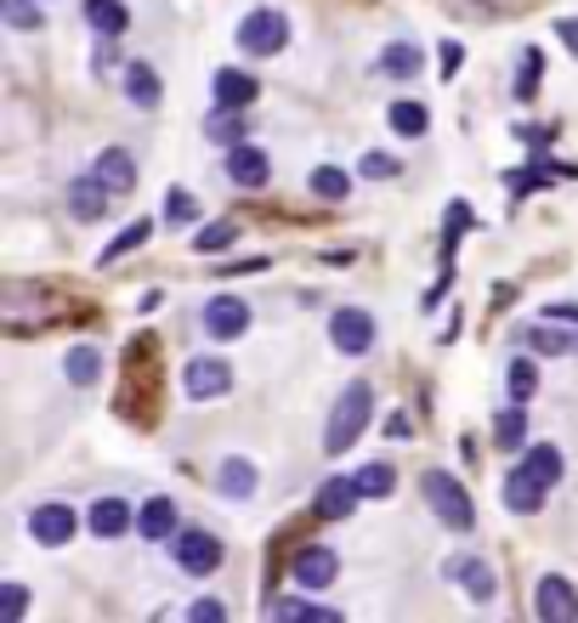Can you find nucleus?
Instances as JSON below:
<instances>
[{"mask_svg":"<svg viewBox=\"0 0 578 623\" xmlns=\"http://www.w3.org/2000/svg\"><path fill=\"white\" fill-rule=\"evenodd\" d=\"M460 63H465V46L460 40H442V74H448V80L460 74Z\"/></svg>","mask_w":578,"mask_h":623,"instance_id":"nucleus-41","label":"nucleus"},{"mask_svg":"<svg viewBox=\"0 0 578 623\" xmlns=\"http://www.w3.org/2000/svg\"><path fill=\"white\" fill-rule=\"evenodd\" d=\"M409 431H414L409 414H391V419H386V437H409Z\"/></svg>","mask_w":578,"mask_h":623,"instance_id":"nucleus-45","label":"nucleus"},{"mask_svg":"<svg viewBox=\"0 0 578 623\" xmlns=\"http://www.w3.org/2000/svg\"><path fill=\"white\" fill-rule=\"evenodd\" d=\"M272 618H318V623H335L330 607H318V601H267Z\"/></svg>","mask_w":578,"mask_h":623,"instance_id":"nucleus-32","label":"nucleus"},{"mask_svg":"<svg viewBox=\"0 0 578 623\" xmlns=\"http://www.w3.org/2000/svg\"><path fill=\"white\" fill-rule=\"evenodd\" d=\"M188 618H198V623H216V618H228V607H221V601H198Z\"/></svg>","mask_w":578,"mask_h":623,"instance_id":"nucleus-42","label":"nucleus"},{"mask_svg":"<svg viewBox=\"0 0 578 623\" xmlns=\"http://www.w3.org/2000/svg\"><path fill=\"white\" fill-rule=\"evenodd\" d=\"M539 91V52H522V80H516V96H534Z\"/></svg>","mask_w":578,"mask_h":623,"instance_id":"nucleus-39","label":"nucleus"},{"mask_svg":"<svg viewBox=\"0 0 578 623\" xmlns=\"http://www.w3.org/2000/svg\"><path fill=\"white\" fill-rule=\"evenodd\" d=\"M544 317H550V323H578V307L556 301V307H544Z\"/></svg>","mask_w":578,"mask_h":623,"instance_id":"nucleus-44","label":"nucleus"},{"mask_svg":"<svg viewBox=\"0 0 578 623\" xmlns=\"http://www.w3.org/2000/svg\"><path fill=\"white\" fill-rule=\"evenodd\" d=\"M544 482L534 477V470H527V465H516L511 470V477H505V505L516 510V516H534V510H544Z\"/></svg>","mask_w":578,"mask_h":623,"instance_id":"nucleus-11","label":"nucleus"},{"mask_svg":"<svg viewBox=\"0 0 578 623\" xmlns=\"http://www.w3.org/2000/svg\"><path fill=\"white\" fill-rule=\"evenodd\" d=\"M125 96H131L137 108H154L159 103V74L147 63H131V68H125Z\"/></svg>","mask_w":578,"mask_h":623,"instance_id":"nucleus-21","label":"nucleus"},{"mask_svg":"<svg viewBox=\"0 0 578 623\" xmlns=\"http://www.w3.org/2000/svg\"><path fill=\"white\" fill-rule=\"evenodd\" d=\"M369 414H374V391L369 386H346L335 414H330V431H323V447H330V454H346V447L363 437Z\"/></svg>","mask_w":578,"mask_h":623,"instance_id":"nucleus-1","label":"nucleus"},{"mask_svg":"<svg viewBox=\"0 0 578 623\" xmlns=\"http://www.w3.org/2000/svg\"><path fill=\"white\" fill-rule=\"evenodd\" d=\"M465 228H471V205H465V198H454V205H448V238H442L448 256H454V244H460Z\"/></svg>","mask_w":578,"mask_h":623,"instance_id":"nucleus-34","label":"nucleus"},{"mask_svg":"<svg viewBox=\"0 0 578 623\" xmlns=\"http://www.w3.org/2000/svg\"><path fill=\"white\" fill-rule=\"evenodd\" d=\"M358 493H363V488H358V477H351V482H346V477H330V482H318L312 510H318L323 521H341L351 505H358Z\"/></svg>","mask_w":578,"mask_h":623,"instance_id":"nucleus-13","label":"nucleus"},{"mask_svg":"<svg viewBox=\"0 0 578 623\" xmlns=\"http://www.w3.org/2000/svg\"><path fill=\"white\" fill-rule=\"evenodd\" d=\"M522 465L534 470V477H539L544 488H556V482H562V454H556V447H550V442L527 447V459H522Z\"/></svg>","mask_w":578,"mask_h":623,"instance_id":"nucleus-25","label":"nucleus"},{"mask_svg":"<svg viewBox=\"0 0 578 623\" xmlns=\"http://www.w3.org/2000/svg\"><path fill=\"white\" fill-rule=\"evenodd\" d=\"M147 233H154V228H147V221H137V228H125L108 249H103V261H119V256H131V249H142L147 244Z\"/></svg>","mask_w":578,"mask_h":623,"instance_id":"nucleus-33","label":"nucleus"},{"mask_svg":"<svg viewBox=\"0 0 578 623\" xmlns=\"http://www.w3.org/2000/svg\"><path fill=\"white\" fill-rule=\"evenodd\" d=\"M176 567H182L188 579H210V572L221 567V538L198 533V528H182L176 533Z\"/></svg>","mask_w":578,"mask_h":623,"instance_id":"nucleus-4","label":"nucleus"},{"mask_svg":"<svg viewBox=\"0 0 578 623\" xmlns=\"http://www.w3.org/2000/svg\"><path fill=\"white\" fill-rule=\"evenodd\" d=\"M534 607L544 623H573L578 618V589L567 579H556V572H544V579L534 584Z\"/></svg>","mask_w":578,"mask_h":623,"instance_id":"nucleus-7","label":"nucleus"},{"mask_svg":"<svg viewBox=\"0 0 578 623\" xmlns=\"http://www.w3.org/2000/svg\"><path fill=\"white\" fill-rule=\"evenodd\" d=\"M205 329H210L216 340L244 335V329H249V307L239 301V295H216V301L205 307Z\"/></svg>","mask_w":578,"mask_h":623,"instance_id":"nucleus-10","label":"nucleus"},{"mask_svg":"<svg viewBox=\"0 0 578 623\" xmlns=\"http://www.w3.org/2000/svg\"><path fill=\"white\" fill-rule=\"evenodd\" d=\"M330 340H335V352L341 358H363L369 346H374V317L363 307H341L330 317Z\"/></svg>","mask_w":578,"mask_h":623,"instance_id":"nucleus-5","label":"nucleus"},{"mask_svg":"<svg viewBox=\"0 0 578 623\" xmlns=\"http://www.w3.org/2000/svg\"><path fill=\"white\" fill-rule=\"evenodd\" d=\"M522 408H527V403H511L505 414L493 419V442H499V447H522V442H527V414H522Z\"/></svg>","mask_w":578,"mask_h":623,"instance_id":"nucleus-24","label":"nucleus"},{"mask_svg":"<svg viewBox=\"0 0 578 623\" xmlns=\"http://www.w3.org/2000/svg\"><path fill=\"white\" fill-rule=\"evenodd\" d=\"M0 12H7V23H12V29H40V12L29 7V0H7Z\"/></svg>","mask_w":578,"mask_h":623,"instance_id":"nucleus-38","label":"nucleus"},{"mask_svg":"<svg viewBox=\"0 0 578 623\" xmlns=\"http://www.w3.org/2000/svg\"><path fill=\"white\" fill-rule=\"evenodd\" d=\"M29 533H35L40 544H52V550H57V544L74 538V510H68V505H40V510L29 516Z\"/></svg>","mask_w":578,"mask_h":623,"instance_id":"nucleus-15","label":"nucleus"},{"mask_svg":"<svg viewBox=\"0 0 578 623\" xmlns=\"http://www.w3.org/2000/svg\"><path fill=\"white\" fill-rule=\"evenodd\" d=\"M221 493L249 498V493H256V465L239 459V454H228V459H221Z\"/></svg>","mask_w":578,"mask_h":623,"instance_id":"nucleus-23","label":"nucleus"},{"mask_svg":"<svg viewBox=\"0 0 578 623\" xmlns=\"http://www.w3.org/2000/svg\"><path fill=\"white\" fill-rule=\"evenodd\" d=\"M86 23H91L103 40H119L125 29H131V12H125L119 0H86Z\"/></svg>","mask_w":578,"mask_h":623,"instance_id":"nucleus-19","label":"nucleus"},{"mask_svg":"<svg viewBox=\"0 0 578 623\" xmlns=\"http://www.w3.org/2000/svg\"><path fill=\"white\" fill-rule=\"evenodd\" d=\"M108 193H114V187L97 177V170H91V177H74V182H68V210L80 216V221H103V216H108Z\"/></svg>","mask_w":578,"mask_h":623,"instance_id":"nucleus-9","label":"nucleus"},{"mask_svg":"<svg viewBox=\"0 0 578 623\" xmlns=\"http://www.w3.org/2000/svg\"><path fill=\"white\" fill-rule=\"evenodd\" d=\"M228 177L239 182V187H267V177H272V165H267V154H261V147H233V154H228Z\"/></svg>","mask_w":578,"mask_h":623,"instance_id":"nucleus-16","label":"nucleus"},{"mask_svg":"<svg viewBox=\"0 0 578 623\" xmlns=\"http://www.w3.org/2000/svg\"><path fill=\"white\" fill-rule=\"evenodd\" d=\"M448 579H460L471 601H493V589H499L493 584V567L476 561V556H454V561H448Z\"/></svg>","mask_w":578,"mask_h":623,"instance_id":"nucleus-14","label":"nucleus"},{"mask_svg":"<svg viewBox=\"0 0 578 623\" xmlns=\"http://www.w3.org/2000/svg\"><path fill=\"white\" fill-rule=\"evenodd\" d=\"M63 368H68V380H74V386H91L97 374H103V358H97L91 346H74V352H68V363H63Z\"/></svg>","mask_w":578,"mask_h":623,"instance_id":"nucleus-28","label":"nucleus"},{"mask_svg":"<svg viewBox=\"0 0 578 623\" xmlns=\"http://www.w3.org/2000/svg\"><path fill=\"white\" fill-rule=\"evenodd\" d=\"M193 216H198V198L182 193V187H170V193H165V221H170V228H188Z\"/></svg>","mask_w":578,"mask_h":623,"instance_id":"nucleus-31","label":"nucleus"},{"mask_svg":"<svg viewBox=\"0 0 578 623\" xmlns=\"http://www.w3.org/2000/svg\"><path fill=\"white\" fill-rule=\"evenodd\" d=\"M312 193L330 198V205H341V198L351 193V177H346L341 165H318V170H312Z\"/></svg>","mask_w":578,"mask_h":623,"instance_id":"nucleus-26","label":"nucleus"},{"mask_svg":"<svg viewBox=\"0 0 578 623\" xmlns=\"http://www.w3.org/2000/svg\"><path fill=\"white\" fill-rule=\"evenodd\" d=\"M97 177H103L114 193H131L137 187V159L125 154V147H103V154H97Z\"/></svg>","mask_w":578,"mask_h":623,"instance_id":"nucleus-17","label":"nucleus"},{"mask_svg":"<svg viewBox=\"0 0 578 623\" xmlns=\"http://www.w3.org/2000/svg\"><path fill=\"white\" fill-rule=\"evenodd\" d=\"M381 68L391 74V80H414V74H420V46L414 40H391L381 52Z\"/></svg>","mask_w":578,"mask_h":623,"instance_id":"nucleus-22","label":"nucleus"},{"mask_svg":"<svg viewBox=\"0 0 578 623\" xmlns=\"http://www.w3.org/2000/svg\"><path fill=\"white\" fill-rule=\"evenodd\" d=\"M425 119L432 114H425L420 103H391V131L397 137H425Z\"/></svg>","mask_w":578,"mask_h":623,"instance_id":"nucleus-30","label":"nucleus"},{"mask_svg":"<svg viewBox=\"0 0 578 623\" xmlns=\"http://www.w3.org/2000/svg\"><path fill=\"white\" fill-rule=\"evenodd\" d=\"M137 533L142 538H170L176 533V505L159 493V498H147V505L137 510Z\"/></svg>","mask_w":578,"mask_h":623,"instance_id":"nucleus-20","label":"nucleus"},{"mask_svg":"<svg viewBox=\"0 0 578 623\" xmlns=\"http://www.w3.org/2000/svg\"><path fill=\"white\" fill-rule=\"evenodd\" d=\"M420 493H425V505H432L448 528L454 533H471L476 528V510H471V493L448 477V470H425V482H420Z\"/></svg>","mask_w":578,"mask_h":623,"instance_id":"nucleus-2","label":"nucleus"},{"mask_svg":"<svg viewBox=\"0 0 578 623\" xmlns=\"http://www.w3.org/2000/svg\"><path fill=\"white\" fill-rule=\"evenodd\" d=\"M244 131H249V125L239 119V108H221V114L205 125V137H210V142H221V147H239V142H244Z\"/></svg>","mask_w":578,"mask_h":623,"instance_id":"nucleus-27","label":"nucleus"},{"mask_svg":"<svg viewBox=\"0 0 578 623\" xmlns=\"http://www.w3.org/2000/svg\"><path fill=\"white\" fill-rule=\"evenodd\" d=\"M256 91H261V86L249 80L244 68H221V74H216V103H221V108H249V103H256Z\"/></svg>","mask_w":578,"mask_h":623,"instance_id":"nucleus-18","label":"nucleus"},{"mask_svg":"<svg viewBox=\"0 0 578 623\" xmlns=\"http://www.w3.org/2000/svg\"><path fill=\"white\" fill-rule=\"evenodd\" d=\"M182 386L193 403H210V397H228L233 391V368L221 363V358H193L188 374H182Z\"/></svg>","mask_w":578,"mask_h":623,"instance_id":"nucleus-6","label":"nucleus"},{"mask_svg":"<svg viewBox=\"0 0 578 623\" xmlns=\"http://www.w3.org/2000/svg\"><path fill=\"white\" fill-rule=\"evenodd\" d=\"M527 340H534L539 352H578V340H573V335H562V329H544V323H539V329L527 335Z\"/></svg>","mask_w":578,"mask_h":623,"instance_id":"nucleus-35","label":"nucleus"},{"mask_svg":"<svg viewBox=\"0 0 578 623\" xmlns=\"http://www.w3.org/2000/svg\"><path fill=\"white\" fill-rule=\"evenodd\" d=\"M290 584H300V589H330V584H335V550H330V544H307V550H295Z\"/></svg>","mask_w":578,"mask_h":623,"instance_id":"nucleus-8","label":"nucleus"},{"mask_svg":"<svg viewBox=\"0 0 578 623\" xmlns=\"http://www.w3.org/2000/svg\"><path fill=\"white\" fill-rule=\"evenodd\" d=\"M23 607H29V595H23L17 584H7V618H23Z\"/></svg>","mask_w":578,"mask_h":623,"instance_id":"nucleus-43","label":"nucleus"},{"mask_svg":"<svg viewBox=\"0 0 578 623\" xmlns=\"http://www.w3.org/2000/svg\"><path fill=\"white\" fill-rule=\"evenodd\" d=\"M391 482H397V470H391L386 459H374V465H363V470H358V488H363L369 498H386V493H391Z\"/></svg>","mask_w":578,"mask_h":623,"instance_id":"nucleus-29","label":"nucleus"},{"mask_svg":"<svg viewBox=\"0 0 578 623\" xmlns=\"http://www.w3.org/2000/svg\"><path fill=\"white\" fill-rule=\"evenodd\" d=\"M131 505L125 498H97V505L86 510V528L97 533V538H119V533H131Z\"/></svg>","mask_w":578,"mask_h":623,"instance_id":"nucleus-12","label":"nucleus"},{"mask_svg":"<svg viewBox=\"0 0 578 623\" xmlns=\"http://www.w3.org/2000/svg\"><path fill=\"white\" fill-rule=\"evenodd\" d=\"M527 397H534V363L516 358L511 363V403H527Z\"/></svg>","mask_w":578,"mask_h":623,"instance_id":"nucleus-36","label":"nucleus"},{"mask_svg":"<svg viewBox=\"0 0 578 623\" xmlns=\"http://www.w3.org/2000/svg\"><path fill=\"white\" fill-rule=\"evenodd\" d=\"M233 238H239V228H233V221H216V228H205V233H198L193 244H198V249H205V256H210V249H228Z\"/></svg>","mask_w":578,"mask_h":623,"instance_id":"nucleus-37","label":"nucleus"},{"mask_svg":"<svg viewBox=\"0 0 578 623\" xmlns=\"http://www.w3.org/2000/svg\"><path fill=\"white\" fill-rule=\"evenodd\" d=\"M284 40H290V23H284V12H249L244 23H239V46L249 57H272V52H284Z\"/></svg>","mask_w":578,"mask_h":623,"instance_id":"nucleus-3","label":"nucleus"},{"mask_svg":"<svg viewBox=\"0 0 578 623\" xmlns=\"http://www.w3.org/2000/svg\"><path fill=\"white\" fill-rule=\"evenodd\" d=\"M363 177H374V182L397 177V159H391V154H363Z\"/></svg>","mask_w":578,"mask_h":623,"instance_id":"nucleus-40","label":"nucleus"},{"mask_svg":"<svg viewBox=\"0 0 578 623\" xmlns=\"http://www.w3.org/2000/svg\"><path fill=\"white\" fill-rule=\"evenodd\" d=\"M556 35L567 40V52H578V23H573V17H567V23H556Z\"/></svg>","mask_w":578,"mask_h":623,"instance_id":"nucleus-46","label":"nucleus"}]
</instances>
